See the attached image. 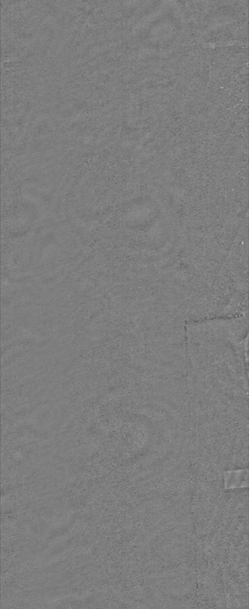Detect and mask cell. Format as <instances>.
Returning a JSON list of instances; mask_svg holds the SVG:
<instances>
[{
  "label": "cell",
  "mask_w": 249,
  "mask_h": 609,
  "mask_svg": "<svg viewBox=\"0 0 249 609\" xmlns=\"http://www.w3.org/2000/svg\"><path fill=\"white\" fill-rule=\"evenodd\" d=\"M244 471L229 472L225 476L226 486L228 489L247 486V473Z\"/></svg>",
  "instance_id": "cell-1"
}]
</instances>
